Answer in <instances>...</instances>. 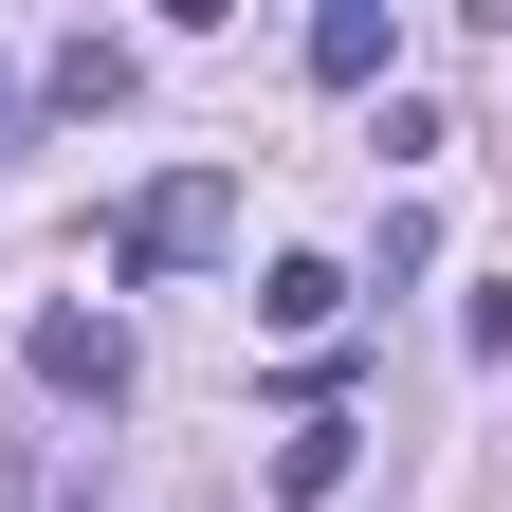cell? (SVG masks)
<instances>
[{
  "mask_svg": "<svg viewBox=\"0 0 512 512\" xmlns=\"http://www.w3.org/2000/svg\"><path fill=\"white\" fill-rule=\"evenodd\" d=\"M220 220H238V183H220V165L147 183V202H128V275H183V256H220Z\"/></svg>",
  "mask_w": 512,
  "mask_h": 512,
  "instance_id": "6da1fadb",
  "label": "cell"
},
{
  "mask_svg": "<svg viewBox=\"0 0 512 512\" xmlns=\"http://www.w3.org/2000/svg\"><path fill=\"white\" fill-rule=\"evenodd\" d=\"M19 366L55 384V403H128V330H110V311H37V330H19Z\"/></svg>",
  "mask_w": 512,
  "mask_h": 512,
  "instance_id": "7a4b0ae2",
  "label": "cell"
},
{
  "mask_svg": "<svg viewBox=\"0 0 512 512\" xmlns=\"http://www.w3.org/2000/svg\"><path fill=\"white\" fill-rule=\"evenodd\" d=\"M348 458H366V421H348V403H311V421L275 439V512H330V494H348Z\"/></svg>",
  "mask_w": 512,
  "mask_h": 512,
  "instance_id": "3957f363",
  "label": "cell"
},
{
  "mask_svg": "<svg viewBox=\"0 0 512 512\" xmlns=\"http://www.w3.org/2000/svg\"><path fill=\"white\" fill-rule=\"evenodd\" d=\"M384 55H403V19H384V0H330V19H311V74H330V92H366Z\"/></svg>",
  "mask_w": 512,
  "mask_h": 512,
  "instance_id": "277c9868",
  "label": "cell"
},
{
  "mask_svg": "<svg viewBox=\"0 0 512 512\" xmlns=\"http://www.w3.org/2000/svg\"><path fill=\"white\" fill-rule=\"evenodd\" d=\"M128 74H147V55H128V37H74V55H55V74H37V110H74V128H92V110H128Z\"/></svg>",
  "mask_w": 512,
  "mask_h": 512,
  "instance_id": "5b68a950",
  "label": "cell"
},
{
  "mask_svg": "<svg viewBox=\"0 0 512 512\" xmlns=\"http://www.w3.org/2000/svg\"><path fill=\"white\" fill-rule=\"evenodd\" d=\"M256 311H275V330L311 348V330H330V311H348V275H330V256H275V275H256Z\"/></svg>",
  "mask_w": 512,
  "mask_h": 512,
  "instance_id": "8992f818",
  "label": "cell"
}]
</instances>
